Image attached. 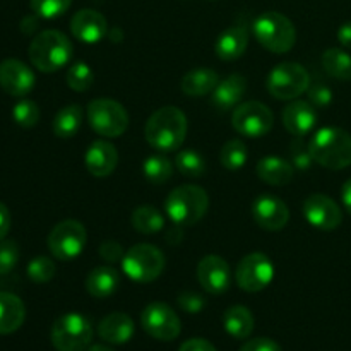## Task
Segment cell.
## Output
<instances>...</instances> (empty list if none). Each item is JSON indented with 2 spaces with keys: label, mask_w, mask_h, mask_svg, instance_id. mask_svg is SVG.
<instances>
[{
  "label": "cell",
  "mask_w": 351,
  "mask_h": 351,
  "mask_svg": "<svg viewBox=\"0 0 351 351\" xmlns=\"http://www.w3.org/2000/svg\"><path fill=\"white\" fill-rule=\"evenodd\" d=\"M187 117L177 106H161L147 119L144 137L151 147L163 153L177 151L187 137Z\"/></svg>",
  "instance_id": "cell-1"
},
{
  "label": "cell",
  "mask_w": 351,
  "mask_h": 351,
  "mask_svg": "<svg viewBox=\"0 0 351 351\" xmlns=\"http://www.w3.org/2000/svg\"><path fill=\"white\" fill-rule=\"evenodd\" d=\"M312 160L329 170H343L351 165V136L339 127L317 130L308 143Z\"/></svg>",
  "instance_id": "cell-2"
},
{
  "label": "cell",
  "mask_w": 351,
  "mask_h": 351,
  "mask_svg": "<svg viewBox=\"0 0 351 351\" xmlns=\"http://www.w3.org/2000/svg\"><path fill=\"white\" fill-rule=\"evenodd\" d=\"M209 208L208 192L197 185H180L168 194L165 213L177 226H192L204 218Z\"/></svg>",
  "instance_id": "cell-3"
},
{
  "label": "cell",
  "mask_w": 351,
  "mask_h": 351,
  "mask_svg": "<svg viewBox=\"0 0 351 351\" xmlns=\"http://www.w3.org/2000/svg\"><path fill=\"white\" fill-rule=\"evenodd\" d=\"M72 43L62 31L47 29L33 38L29 45V60L38 71L55 72L69 64Z\"/></svg>",
  "instance_id": "cell-4"
},
{
  "label": "cell",
  "mask_w": 351,
  "mask_h": 351,
  "mask_svg": "<svg viewBox=\"0 0 351 351\" xmlns=\"http://www.w3.org/2000/svg\"><path fill=\"white\" fill-rule=\"evenodd\" d=\"M252 31L256 40L266 50L278 55L290 51L297 41V29L293 23L285 14L274 12V10L261 14L254 21Z\"/></svg>",
  "instance_id": "cell-5"
},
{
  "label": "cell",
  "mask_w": 351,
  "mask_h": 351,
  "mask_svg": "<svg viewBox=\"0 0 351 351\" xmlns=\"http://www.w3.org/2000/svg\"><path fill=\"white\" fill-rule=\"evenodd\" d=\"M50 338L57 351H86L91 346L93 326L82 314L69 312L53 322Z\"/></svg>",
  "instance_id": "cell-6"
},
{
  "label": "cell",
  "mask_w": 351,
  "mask_h": 351,
  "mask_svg": "<svg viewBox=\"0 0 351 351\" xmlns=\"http://www.w3.org/2000/svg\"><path fill=\"white\" fill-rule=\"evenodd\" d=\"M122 269L136 283H151L165 269V256L149 243L130 247L122 259Z\"/></svg>",
  "instance_id": "cell-7"
},
{
  "label": "cell",
  "mask_w": 351,
  "mask_h": 351,
  "mask_svg": "<svg viewBox=\"0 0 351 351\" xmlns=\"http://www.w3.org/2000/svg\"><path fill=\"white\" fill-rule=\"evenodd\" d=\"M267 91L271 96L283 101H293L298 96L307 93L311 86V75L295 62H283L278 64L267 75Z\"/></svg>",
  "instance_id": "cell-8"
},
{
  "label": "cell",
  "mask_w": 351,
  "mask_h": 351,
  "mask_svg": "<svg viewBox=\"0 0 351 351\" xmlns=\"http://www.w3.org/2000/svg\"><path fill=\"white\" fill-rule=\"evenodd\" d=\"M91 129L103 137H120L129 127V113L115 99L98 98L88 105Z\"/></svg>",
  "instance_id": "cell-9"
},
{
  "label": "cell",
  "mask_w": 351,
  "mask_h": 351,
  "mask_svg": "<svg viewBox=\"0 0 351 351\" xmlns=\"http://www.w3.org/2000/svg\"><path fill=\"white\" fill-rule=\"evenodd\" d=\"M86 240L84 225L75 219H65L55 225L48 235V249L58 261H72L81 256Z\"/></svg>",
  "instance_id": "cell-10"
},
{
  "label": "cell",
  "mask_w": 351,
  "mask_h": 351,
  "mask_svg": "<svg viewBox=\"0 0 351 351\" xmlns=\"http://www.w3.org/2000/svg\"><path fill=\"white\" fill-rule=\"evenodd\" d=\"M274 278V264L263 252H252L243 257L235 271L237 285L243 291L257 293L271 285Z\"/></svg>",
  "instance_id": "cell-11"
},
{
  "label": "cell",
  "mask_w": 351,
  "mask_h": 351,
  "mask_svg": "<svg viewBox=\"0 0 351 351\" xmlns=\"http://www.w3.org/2000/svg\"><path fill=\"white\" fill-rule=\"evenodd\" d=\"M143 329L154 339L173 341L180 336L182 326L177 312L163 302H153L141 314Z\"/></svg>",
  "instance_id": "cell-12"
},
{
  "label": "cell",
  "mask_w": 351,
  "mask_h": 351,
  "mask_svg": "<svg viewBox=\"0 0 351 351\" xmlns=\"http://www.w3.org/2000/svg\"><path fill=\"white\" fill-rule=\"evenodd\" d=\"M273 112L261 101H245L235 106L232 125L245 137H263L273 129Z\"/></svg>",
  "instance_id": "cell-13"
},
{
  "label": "cell",
  "mask_w": 351,
  "mask_h": 351,
  "mask_svg": "<svg viewBox=\"0 0 351 351\" xmlns=\"http://www.w3.org/2000/svg\"><path fill=\"white\" fill-rule=\"evenodd\" d=\"M304 216L312 226L322 232H332L343 221L339 206L324 194H312L305 199Z\"/></svg>",
  "instance_id": "cell-14"
},
{
  "label": "cell",
  "mask_w": 351,
  "mask_h": 351,
  "mask_svg": "<svg viewBox=\"0 0 351 351\" xmlns=\"http://www.w3.org/2000/svg\"><path fill=\"white\" fill-rule=\"evenodd\" d=\"M252 216L261 228L267 232H280L290 219V209L276 195L264 194L254 201Z\"/></svg>",
  "instance_id": "cell-15"
},
{
  "label": "cell",
  "mask_w": 351,
  "mask_h": 351,
  "mask_svg": "<svg viewBox=\"0 0 351 351\" xmlns=\"http://www.w3.org/2000/svg\"><path fill=\"white\" fill-rule=\"evenodd\" d=\"M0 88L10 96H26L34 88L33 71L17 58L0 62Z\"/></svg>",
  "instance_id": "cell-16"
},
{
  "label": "cell",
  "mask_w": 351,
  "mask_h": 351,
  "mask_svg": "<svg viewBox=\"0 0 351 351\" xmlns=\"http://www.w3.org/2000/svg\"><path fill=\"white\" fill-rule=\"evenodd\" d=\"M197 280L208 293H225L232 281L228 263L219 256H206L197 266Z\"/></svg>",
  "instance_id": "cell-17"
},
{
  "label": "cell",
  "mask_w": 351,
  "mask_h": 351,
  "mask_svg": "<svg viewBox=\"0 0 351 351\" xmlns=\"http://www.w3.org/2000/svg\"><path fill=\"white\" fill-rule=\"evenodd\" d=\"M71 31L82 43H98L108 33V23L98 10L82 9L71 19Z\"/></svg>",
  "instance_id": "cell-18"
},
{
  "label": "cell",
  "mask_w": 351,
  "mask_h": 351,
  "mask_svg": "<svg viewBox=\"0 0 351 351\" xmlns=\"http://www.w3.org/2000/svg\"><path fill=\"white\" fill-rule=\"evenodd\" d=\"M86 168L93 177L105 178L113 173L119 163V151L108 141H95L84 156Z\"/></svg>",
  "instance_id": "cell-19"
},
{
  "label": "cell",
  "mask_w": 351,
  "mask_h": 351,
  "mask_svg": "<svg viewBox=\"0 0 351 351\" xmlns=\"http://www.w3.org/2000/svg\"><path fill=\"white\" fill-rule=\"evenodd\" d=\"M317 123V112L311 101L295 99L283 110V125L293 136L302 137L311 132Z\"/></svg>",
  "instance_id": "cell-20"
},
{
  "label": "cell",
  "mask_w": 351,
  "mask_h": 351,
  "mask_svg": "<svg viewBox=\"0 0 351 351\" xmlns=\"http://www.w3.org/2000/svg\"><path fill=\"white\" fill-rule=\"evenodd\" d=\"M247 45H249V33H247L245 26L235 24V26H230L228 29L219 34L215 50L221 60L230 62L242 57L247 50Z\"/></svg>",
  "instance_id": "cell-21"
},
{
  "label": "cell",
  "mask_w": 351,
  "mask_h": 351,
  "mask_svg": "<svg viewBox=\"0 0 351 351\" xmlns=\"http://www.w3.org/2000/svg\"><path fill=\"white\" fill-rule=\"evenodd\" d=\"M98 335L110 345H123L134 336V321L123 312H113L99 322Z\"/></svg>",
  "instance_id": "cell-22"
},
{
  "label": "cell",
  "mask_w": 351,
  "mask_h": 351,
  "mask_svg": "<svg viewBox=\"0 0 351 351\" xmlns=\"http://www.w3.org/2000/svg\"><path fill=\"white\" fill-rule=\"evenodd\" d=\"M247 91V79L240 74H230L218 82L215 91L211 93L213 105L218 110H230L240 103Z\"/></svg>",
  "instance_id": "cell-23"
},
{
  "label": "cell",
  "mask_w": 351,
  "mask_h": 351,
  "mask_svg": "<svg viewBox=\"0 0 351 351\" xmlns=\"http://www.w3.org/2000/svg\"><path fill=\"white\" fill-rule=\"evenodd\" d=\"M26 307L17 295L0 291V335H12L23 326Z\"/></svg>",
  "instance_id": "cell-24"
},
{
  "label": "cell",
  "mask_w": 351,
  "mask_h": 351,
  "mask_svg": "<svg viewBox=\"0 0 351 351\" xmlns=\"http://www.w3.org/2000/svg\"><path fill=\"white\" fill-rule=\"evenodd\" d=\"M257 177L269 185H287L293 180L295 170L291 163L278 156H266L257 163Z\"/></svg>",
  "instance_id": "cell-25"
},
{
  "label": "cell",
  "mask_w": 351,
  "mask_h": 351,
  "mask_svg": "<svg viewBox=\"0 0 351 351\" xmlns=\"http://www.w3.org/2000/svg\"><path fill=\"white\" fill-rule=\"evenodd\" d=\"M120 285V274L115 267L101 266L93 269L86 278V290L95 298H108Z\"/></svg>",
  "instance_id": "cell-26"
},
{
  "label": "cell",
  "mask_w": 351,
  "mask_h": 351,
  "mask_svg": "<svg viewBox=\"0 0 351 351\" xmlns=\"http://www.w3.org/2000/svg\"><path fill=\"white\" fill-rule=\"evenodd\" d=\"M219 77L211 69H194L182 77L180 88L187 96H206L211 95L218 86Z\"/></svg>",
  "instance_id": "cell-27"
},
{
  "label": "cell",
  "mask_w": 351,
  "mask_h": 351,
  "mask_svg": "<svg viewBox=\"0 0 351 351\" xmlns=\"http://www.w3.org/2000/svg\"><path fill=\"white\" fill-rule=\"evenodd\" d=\"M225 331L235 339H247L254 331V315L243 305H233L226 308L223 315Z\"/></svg>",
  "instance_id": "cell-28"
},
{
  "label": "cell",
  "mask_w": 351,
  "mask_h": 351,
  "mask_svg": "<svg viewBox=\"0 0 351 351\" xmlns=\"http://www.w3.org/2000/svg\"><path fill=\"white\" fill-rule=\"evenodd\" d=\"M82 125V108L75 103L72 105L64 106L62 110H58V113L55 115L53 123H51V129L57 137L62 139H69V137H74L79 132Z\"/></svg>",
  "instance_id": "cell-29"
},
{
  "label": "cell",
  "mask_w": 351,
  "mask_h": 351,
  "mask_svg": "<svg viewBox=\"0 0 351 351\" xmlns=\"http://www.w3.org/2000/svg\"><path fill=\"white\" fill-rule=\"evenodd\" d=\"M322 65L329 75L339 81H351V55L339 48H329L322 53Z\"/></svg>",
  "instance_id": "cell-30"
},
{
  "label": "cell",
  "mask_w": 351,
  "mask_h": 351,
  "mask_svg": "<svg viewBox=\"0 0 351 351\" xmlns=\"http://www.w3.org/2000/svg\"><path fill=\"white\" fill-rule=\"evenodd\" d=\"M132 225L139 233L153 235L165 228V218L153 206H141L132 213Z\"/></svg>",
  "instance_id": "cell-31"
},
{
  "label": "cell",
  "mask_w": 351,
  "mask_h": 351,
  "mask_svg": "<svg viewBox=\"0 0 351 351\" xmlns=\"http://www.w3.org/2000/svg\"><path fill=\"white\" fill-rule=\"evenodd\" d=\"M143 171L144 177L154 185H161L167 184L168 180L173 175V165L168 158L160 156V154H154V156L146 158L143 165Z\"/></svg>",
  "instance_id": "cell-32"
},
{
  "label": "cell",
  "mask_w": 351,
  "mask_h": 351,
  "mask_svg": "<svg viewBox=\"0 0 351 351\" xmlns=\"http://www.w3.org/2000/svg\"><path fill=\"white\" fill-rule=\"evenodd\" d=\"M175 167L184 177L201 178L206 173V160L194 149H184L177 154Z\"/></svg>",
  "instance_id": "cell-33"
},
{
  "label": "cell",
  "mask_w": 351,
  "mask_h": 351,
  "mask_svg": "<svg viewBox=\"0 0 351 351\" xmlns=\"http://www.w3.org/2000/svg\"><path fill=\"white\" fill-rule=\"evenodd\" d=\"M67 86L75 93H84L95 82V72L86 62H75L69 67L67 75H65Z\"/></svg>",
  "instance_id": "cell-34"
},
{
  "label": "cell",
  "mask_w": 351,
  "mask_h": 351,
  "mask_svg": "<svg viewBox=\"0 0 351 351\" xmlns=\"http://www.w3.org/2000/svg\"><path fill=\"white\" fill-rule=\"evenodd\" d=\"M247 146L239 139H232L221 147V153H219V161L225 168L228 170H239L243 165L247 163Z\"/></svg>",
  "instance_id": "cell-35"
},
{
  "label": "cell",
  "mask_w": 351,
  "mask_h": 351,
  "mask_svg": "<svg viewBox=\"0 0 351 351\" xmlns=\"http://www.w3.org/2000/svg\"><path fill=\"white\" fill-rule=\"evenodd\" d=\"M40 106L31 99H21L12 108V119L17 125L31 129L40 122Z\"/></svg>",
  "instance_id": "cell-36"
},
{
  "label": "cell",
  "mask_w": 351,
  "mask_h": 351,
  "mask_svg": "<svg viewBox=\"0 0 351 351\" xmlns=\"http://www.w3.org/2000/svg\"><path fill=\"white\" fill-rule=\"evenodd\" d=\"M27 276L38 285L48 283L55 276V263L47 256H36L27 264Z\"/></svg>",
  "instance_id": "cell-37"
},
{
  "label": "cell",
  "mask_w": 351,
  "mask_h": 351,
  "mask_svg": "<svg viewBox=\"0 0 351 351\" xmlns=\"http://www.w3.org/2000/svg\"><path fill=\"white\" fill-rule=\"evenodd\" d=\"M31 9L38 17L43 19H57L64 16L71 7L72 0H31Z\"/></svg>",
  "instance_id": "cell-38"
},
{
  "label": "cell",
  "mask_w": 351,
  "mask_h": 351,
  "mask_svg": "<svg viewBox=\"0 0 351 351\" xmlns=\"http://www.w3.org/2000/svg\"><path fill=\"white\" fill-rule=\"evenodd\" d=\"M19 261V247L14 240H0V274H7Z\"/></svg>",
  "instance_id": "cell-39"
},
{
  "label": "cell",
  "mask_w": 351,
  "mask_h": 351,
  "mask_svg": "<svg viewBox=\"0 0 351 351\" xmlns=\"http://www.w3.org/2000/svg\"><path fill=\"white\" fill-rule=\"evenodd\" d=\"M177 302L178 307L187 314H199L206 307V300L202 298V295L195 293V291H182Z\"/></svg>",
  "instance_id": "cell-40"
},
{
  "label": "cell",
  "mask_w": 351,
  "mask_h": 351,
  "mask_svg": "<svg viewBox=\"0 0 351 351\" xmlns=\"http://www.w3.org/2000/svg\"><path fill=\"white\" fill-rule=\"evenodd\" d=\"M291 161L300 170H307L312 165V161H314L312 160L311 149H308V144H305L302 139H295L291 143Z\"/></svg>",
  "instance_id": "cell-41"
},
{
  "label": "cell",
  "mask_w": 351,
  "mask_h": 351,
  "mask_svg": "<svg viewBox=\"0 0 351 351\" xmlns=\"http://www.w3.org/2000/svg\"><path fill=\"white\" fill-rule=\"evenodd\" d=\"M307 95H308V101H311L315 108H326V106L331 105L332 101L331 89H329L328 86L321 84V82H317V84L314 86H308Z\"/></svg>",
  "instance_id": "cell-42"
},
{
  "label": "cell",
  "mask_w": 351,
  "mask_h": 351,
  "mask_svg": "<svg viewBox=\"0 0 351 351\" xmlns=\"http://www.w3.org/2000/svg\"><path fill=\"white\" fill-rule=\"evenodd\" d=\"M123 256H125V252H123L122 245L119 242H115V240H106V242H103L99 245V257L103 261H106L108 264L122 263Z\"/></svg>",
  "instance_id": "cell-43"
},
{
  "label": "cell",
  "mask_w": 351,
  "mask_h": 351,
  "mask_svg": "<svg viewBox=\"0 0 351 351\" xmlns=\"http://www.w3.org/2000/svg\"><path fill=\"white\" fill-rule=\"evenodd\" d=\"M240 351H283L276 341L269 338H256L247 341Z\"/></svg>",
  "instance_id": "cell-44"
},
{
  "label": "cell",
  "mask_w": 351,
  "mask_h": 351,
  "mask_svg": "<svg viewBox=\"0 0 351 351\" xmlns=\"http://www.w3.org/2000/svg\"><path fill=\"white\" fill-rule=\"evenodd\" d=\"M178 351H218V350H216L211 343L206 341V339L194 338V339H189V341H185Z\"/></svg>",
  "instance_id": "cell-45"
},
{
  "label": "cell",
  "mask_w": 351,
  "mask_h": 351,
  "mask_svg": "<svg viewBox=\"0 0 351 351\" xmlns=\"http://www.w3.org/2000/svg\"><path fill=\"white\" fill-rule=\"evenodd\" d=\"M10 230V213L3 202H0V240L7 237Z\"/></svg>",
  "instance_id": "cell-46"
},
{
  "label": "cell",
  "mask_w": 351,
  "mask_h": 351,
  "mask_svg": "<svg viewBox=\"0 0 351 351\" xmlns=\"http://www.w3.org/2000/svg\"><path fill=\"white\" fill-rule=\"evenodd\" d=\"M338 41L343 47L351 50V21L341 24V27L338 29Z\"/></svg>",
  "instance_id": "cell-47"
},
{
  "label": "cell",
  "mask_w": 351,
  "mask_h": 351,
  "mask_svg": "<svg viewBox=\"0 0 351 351\" xmlns=\"http://www.w3.org/2000/svg\"><path fill=\"white\" fill-rule=\"evenodd\" d=\"M341 199H343V204H345L346 211L351 215V178H348V180L345 182V185H343Z\"/></svg>",
  "instance_id": "cell-48"
},
{
  "label": "cell",
  "mask_w": 351,
  "mask_h": 351,
  "mask_svg": "<svg viewBox=\"0 0 351 351\" xmlns=\"http://www.w3.org/2000/svg\"><path fill=\"white\" fill-rule=\"evenodd\" d=\"M86 351H115V350L110 348V346H106V345H93V346H89Z\"/></svg>",
  "instance_id": "cell-49"
}]
</instances>
